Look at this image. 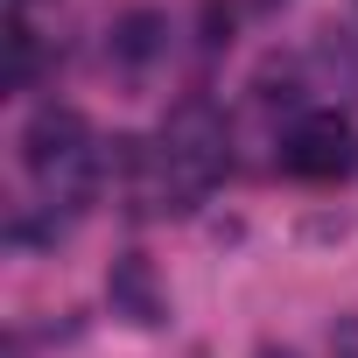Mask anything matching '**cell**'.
<instances>
[{"instance_id":"obj_1","label":"cell","mask_w":358,"mask_h":358,"mask_svg":"<svg viewBox=\"0 0 358 358\" xmlns=\"http://www.w3.org/2000/svg\"><path fill=\"white\" fill-rule=\"evenodd\" d=\"M127 169L155 211H197V197L225 176V120L204 99H183L162 120V141L141 148Z\"/></svg>"},{"instance_id":"obj_2","label":"cell","mask_w":358,"mask_h":358,"mask_svg":"<svg viewBox=\"0 0 358 358\" xmlns=\"http://www.w3.org/2000/svg\"><path fill=\"white\" fill-rule=\"evenodd\" d=\"M351 162H358V141H351V127L337 113H316V120H302L281 141V169L302 176V183H337Z\"/></svg>"},{"instance_id":"obj_3","label":"cell","mask_w":358,"mask_h":358,"mask_svg":"<svg viewBox=\"0 0 358 358\" xmlns=\"http://www.w3.org/2000/svg\"><path fill=\"white\" fill-rule=\"evenodd\" d=\"M106 302H113V316L134 323V330H162V316H169V295H162V274H155L148 253H120V260L106 267Z\"/></svg>"},{"instance_id":"obj_4","label":"cell","mask_w":358,"mask_h":358,"mask_svg":"<svg viewBox=\"0 0 358 358\" xmlns=\"http://www.w3.org/2000/svg\"><path fill=\"white\" fill-rule=\"evenodd\" d=\"M162 50H169V15H155V8H127V15L113 22L106 57H113L120 71H148Z\"/></svg>"},{"instance_id":"obj_5","label":"cell","mask_w":358,"mask_h":358,"mask_svg":"<svg viewBox=\"0 0 358 358\" xmlns=\"http://www.w3.org/2000/svg\"><path fill=\"white\" fill-rule=\"evenodd\" d=\"M260 358H288V351H260Z\"/></svg>"}]
</instances>
